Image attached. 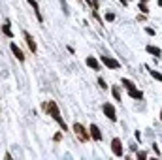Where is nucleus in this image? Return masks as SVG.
Masks as SVG:
<instances>
[{"instance_id": "nucleus-1", "label": "nucleus", "mask_w": 162, "mask_h": 160, "mask_svg": "<svg viewBox=\"0 0 162 160\" xmlns=\"http://www.w3.org/2000/svg\"><path fill=\"white\" fill-rule=\"evenodd\" d=\"M43 109L59 122L62 130H68V128H66V122L62 121V117H60V111H59V107H57V104H55V102H47V104H43Z\"/></svg>"}, {"instance_id": "nucleus-2", "label": "nucleus", "mask_w": 162, "mask_h": 160, "mask_svg": "<svg viewBox=\"0 0 162 160\" xmlns=\"http://www.w3.org/2000/svg\"><path fill=\"white\" fill-rule=\"evenodd\" d=\"M74 134H75V136H77V139H79V141H89V132L87 130H85V126L83 125H79V122H74Z\"/></svg>"}, {"instance_id": "nucleus-3", "label": "nucleus", "mask_w": 162, "mask_h": 160, "mask_svg": "<svg viewBox=\"0 0 162 160\" xmlns=\"http://www.w3.org/2000/svg\"><path fill=\"white\" fill-rule=\"evenodd\" d=\"M102 109H104V113H106V115H108V119H109V121H117V113H115V107H113V104L106 102V104L102 106Z\"/></svg>"}, {"instance_id": "nucleus-4", "label": "nucleus", "mask_w": 162, "mask_h": 160, "mask_svg": "<svg viewBox=\"0 0 162 160\" xmlns=\"http://www.w3.org/2000/svg\"><path fill=\"white\" fill-rule=\"evenodd\" d=\"M102 62L108 66V68H111V70H119V68H121V62H119V60L111 59V56H106V55L102 56Z\"/></svg>"}, {"instance_id": "nucleus-5", "label": "nucleus", "mask_w": 162, "mask_h": 160, "mask_svg": "<svg viewBox=\"0 0 162 160\" xmlns=\"http://www.w3.org/2000/svg\"><path fill=\"white\" fill-rule=\"evenodd\" d=\"M111 151L117 154V156H123V143H121V139L115 138L113 141H111Z\"/></svg>"}, {"instance_id": "nucleus-6", "label": "nucleus", "mask_w": 162, "mask_h": 160, "mask_svg": "<svg viewBox=\"0 0 162 160\" xmlns=\"http://www.w3.org/2000/svg\"><path fill=\"white\" fill-rule=\"evenodd\" d=\"M9 47H12V53L15 55V59H17L19 62H23V60H25V55H23V51L17 47V43H13V42H12V43H9Z\"/></svg>"}, {"instance_id": "nucleus-7", "label": "nucleus", "mask_w": 162, "mask_h": 160, "mask_svg": "<svg viewBox=\"0 0 162 160\" xmlns=\"http://www.w3.org/2000/svg\"><path fill=\"white\" fill-rule=\"evenodd\" d=\"M89 130H90V138H93V139H96V141H100V139H102V132H100V128L96 126V125H90Z\"/></svg>"}, {"instance_id": "nucleus-8", "label": "nucleus", "mask_w": 162, "mask_h": 160, "mask_svg": "<svg viewBox=\"0 0 162 160\" xmlns=\"http://www.w3.org/2000/svg\"><path fill=\"white\" fill-rule=\"evenodd\" d=\"M25 42L28 43V47H30V51H32V53H36V51H38V45H36V42L32 40V36H30V34L27 32V30H25Z\"/></svg>"}, {"instance_id": "nucleus-9", "label": "nucleus", "mask_w": 162, "mask_h": 160, "mask_svg": "<svg viewBox=\"0 0 162 160\" xmlns=\"http://www.w3.org/2000/svg\"><path fill=\"white\" fill-rule=\"evenodd\" d=\"M27 2L32 6V9H34V13H36V17H38V21L40 23H43V17H42V13H40V6H38V2L36 0H27Z\"/></svg>"}, {"instance_id": "nucleus-10", "label": "nucleus", "mask_w": 162, "mask_h": 160, "mask_svg": "<svg viewBox=\"0 0 162 160\" xmlns=\"http://www.w3.org/2000/svg\"><path fill=\"white\" fill-rule=\"evenodd\" d=\"M87 66L93 70H100V62L94 59V56H87Z\"/></svg>"}, {"instance_id": "nucleus-11", "label": "nucleus", "mask_w": 162, "mask_h": 160, "mask_svg": "<svg viewBox=\"0 0 162 160\" xmlns=\"http://www.w3.org/2000/svg\"><path fill=\"white\" fill-rule=\"evenodd\" d=\"M128 94L132 98H136V100H141V98H143V92L138 90V89H134V87H132V89H128Z\"/></svg>"}, {"instance_id": "nucleus-12", "label": "nucleus", "mask_w": 162, "mask_h": 160, "mask_svg": "<svg viewBox=\"0 0 162 160\" xmlns=\"http://www.w3.org/2000/svg\"><path fill=\"white\" fill-rule=\"evenodd\" d=\"M2 32L6 34L8 38H12V36H13V32H12V27H9V21H6V23L2 25Z\"/></svg>"}, {"instance_id": "nucleus-13", "label": "nucleus", "mask_w": 162, "mask_h": 160, "mask_svg": "<svg viewBox=\"0 0 162 160\" xmlns=\"http://www.w3.org/2000/svg\"><path fill=\"white\" fill-rule=\"evenodd\" d=\"M147 53L155 55V56H160V55H162V51H160L158 47H155V45H147Z\"/></svg>"}, {"instance_id": "nucleus-14", "label": "nucleus", "mask_w": 162, "mask_h": 160, "mask_svg": "<svg viewBox=\"0 0 162 160\" xmlns=\"http://www.w3.org/2000/svg\"><path fill=\"white\" fill-rule=\"evenodd\" d=\"M149 74L153 75L156 81H162V74H160V72H156V70H149Z\"/></svg>"}, {"instance_id": "nucleus-15", "label": "nucleus", "mask_w": 162, "mask_h": 160, "mask_svg": "<svg viewBox=\"0 0 162 160\" xmlns=\"http://www.w3.org/2000/svg\"><path fill=\"white\" fill-rule=\"evenodd\" d=\"M121 83H123V85L126 87V89H132V87H134V83H132V81H130V79H123V81H121Z\"/></svg>"}, {"instance_id": "nucleus-16", "label": "nucleus", "mask_w": 162, "mask_h": 160, "mask_svg": "<svg viewBox=\"0 0 162 160\" xmlns=\"http://www.w3.org/2000/svg\"><path fill=\"white\" fill-rule=\"evenodd\" d=\"M111 92H113V96L117 98V100H121V92H119V89H117V87H113V90H111Z\"/></svg>"}, {"instance_id": "nucleus-17", "label": "nucleus", "mask_w": 162, "mask_h": 160, "mask_svg": "<svg viewBox=\"0 0 162 160\" xmlns=\"http://www.w3.org/2000/svg\"><path fill=\"white\" fill-rule=\"evenodd\" d=\"M113 19H115V13H113V12L106 13V21H113Z\"/></svg>"}, {"instance_id": "nucleus-18", "label": "nucleus", "mask_w": 162, "mask_h": 160, "mask_svg": "<svg viewBox=\"0 0 162 160\" xmlns=\"http://www.w3.org/2000/svg\"><path fill=\"white\" fill-rule=\"evenodd\" d=\"M140 12H141V13H147V6H145V4H143V2H141V4H140Z\"/></svg>"}, {"instance_id": "nucleus-19", "label": "nucleus", "mask_w": 162, "mask_h": 160, "mask_svg": "<svg viewBox=\"0 0 162 160\" xmlns=\"http://www.w3.org/2000/svg\"><path fill=\"white\" fill-rule=\"evenodd\" d=\"M98 85L102 87V89H108V85H106V81L102 79V77H100V79H98Z\"/></svg>"}, {"instance_id": "nucleus-20", "label": "nucleus", "mask_w": 162, "mask_h": 160, "mask_svg": "<svg viewBox=\"0 0 162 160\" xmlns=\"http://www.w3.org/2000/svg\"><path fill=\"white\" fill-rule=\"evenodd\" d=\"M145 156H147V153H145V151H140L138 153V158H145Z\"/></svg>"}, {"instance_id": "nucleus-21", "label": "nucleus", "mask_w": 162, "mask_h": 160, "mask_svg": "<svg viewBox=\"0 0 162 160\" xmlns=\"http://www.w3.org/2000/svg\"><path fill=\"white\" fill-rule=\"evenodd\" d=\"M60 138H62V134H55L53 139H55V141H60Z\"/></svg>"}, {"instance_id": "nucleus-22", "label": "nucleus", "mask_w": 162, "mask_h": 160, "mask_svg": "<svg viewBox=\"0 0 162 160\" xmlns=\"http://www.w3.org/2000/svg\"><path fill=\"white\" fill-rule=\"evenodd\" d=\"M160 121H162V111H160Z\"/></svg>"}, {"instance_id": "nucleus-23", "label": "nucleus", "mask_w": 162, "mask_h": 160, "mask_svg": "<svg viewBox=\"0 0 162 160\" xmlns=\"http://www.w3.org/2000/svg\"><path fill=\"white\" fill-rule=\"evenodd\" d=\"M141 2H147V0H141Z\"/></svg>"}]
</instances>
